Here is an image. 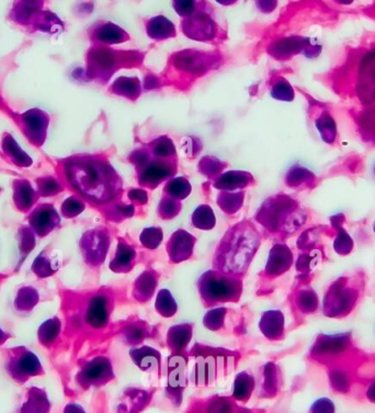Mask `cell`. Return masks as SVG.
Returning <instances> with one entry per match:
<instances>
[{
  "mask_svg": "<svg viewBox=\"0 0 375 413\" xmlns=\"http://www.w3.org/2000/svg\"><path fill=\"white\" fill-rule=\"evenodd\" d=\"M374 174H375V168H374Z\"/></svg>",
  "mask_w": 375,
  "mask_h": 413,
  "instance_id": "obj_50",
  "label": "cell"
},
{
  "mask_svg": "<svg viewBox=\"0 0 375 413\" xmlns=\"http://www.w3.org/2000/svg\"><path fill=\"white\" fill-rule=\"evenodd\" d=\"M99 39L105 44H121V42L128 40V36L120 26L107 24L103 26V29L100 30Z\"/></svg>",
  "mask_w": 375,
  "mask_h": 413,
  "instance_id": "obj_32",
  "label": "cell"
},
{
  "mask_svg": "<svg viewBox=\"0 0 375 413\" xmlns=\"http://www.w3.org/2000/svg\"><path fill=\"white\" fill-rule=\"evenodd\" d=\"M259 330L270 341H280L285 335L284 315L280 310H269L262 315Z\"/></svg>",
  "mask_w": 375,
  "mask_h": 413,
  "instance_id": "obj_14",
  "label": "cell"
},
{
  "mask_svg": "<svg viewBox=\"0 0 375 413\" xmlns=\"http://www.w3.org/2000/svg\"><path fill=\"white\" fill-rule=\"evenodd\" d=\"M192 225L197 229L205 231H209L215 227V215L210 205H201L195 209L192 215Z\"/></svg>",
  "mask_w": 375,
  "mask_h": 413,
  "instance_id": "obj_27",
  "label": "cell"
},
{
  "mask_svg": "<svg viewBox=\"0 0 375 413\" xmlns=\"http://www.w3.org/2000/svg\"><path fill=\"white\" fill-rule=\"evenodd\" d=\"M244 203V193H222L217 198L220 208L228 215L235 213L242 208Z\"/></svg>",
  "mask_w": 375,
  "mask_h": 413,
  "instance_id": "obj_29",
  "label": "cell"
},
{
  "mask_svg": "<svg viewBox=\"0 0 375 413\" xmlns=\"http://www.w3.org/2000/svg\"><path fill=\"white\" fill-rule=\"evenodd\" d=\"M187 359L183 354L170 356L168 359L166 394L176 406H179L183 402V392L187 387Z\"/></svg>",
  "mask_w": 375,
  "mask_h": 413,
  "instance_id": "obj_7",
  "label": "cell"
},
{
  "mask_svg": "<svg viewBox=\"0 0 375 413\" xmlns=\"http://www.w3.org/2000/svg\"><path fill=\"white\" fill-rule=\"evenodd\" d=\"M148 34L152 39L164 40V39L174 36L176 34V30H175L174 24H171L167 18L158 16L148 22Z\"/></svg>",
  "mask_w": 375,
  "mask_h": 413,
  "instance_id": "obj_23",
  "label": "cell"
},
{
  "mask_svg": "<svg viewBox=\"0 0 375 413\" xmlns=\"http://www.w3.org/2000/svg\"><path fill=\"white\" fill-rule=\"evenodd\" d=\"M130 357L143 372L160 374L162 355L157 350L144 345L138 349H132L130 351Z\"/></svg>",
  "mask_w": 375,
  "mask_h": 413,
  "instance_id": "obj_15",
  "label": "cell"
},
{
  "mask_svg": "<svg viewBox=\"0 0 375 413\" xmlns=\"http://www.w3.org/2000/svg\"><path fill=\"white\" fill-rule=\"evenodd\" d=\"M180 210L181 203L169 196H165L158 205V215L164 220L173 219L179 215Z\"/></svg>",
  "mask_w": 375,
  "mask_h": 413,
  "instance_id": "obj_37",
  "label": "cell"
},
{
  "mask_svg": "<svg viewBox=\"0 0 375 413\" xmlns=\"http://www.w3.org/2000/svg\"><path fill=\"white\" fill-rule=\"evenodd\" d=\"M113 91L119 95L130 97V98H136L140 95V83L138 78H128V77H121L117 79L113 84Z\"/></svg>",
  "mask_w": 375,
  "mask_h": 413,
  "instance_id": "obj_31",
  "label": "cell"
},
{
  "mask_svg": "<svg viewBox=\"0 0 375 413\" xmlns=\"http://www.w3.org/2000/svg\"><path fill=\"white\" fill-rule=\"evenodd\" d=\"M312 180H314V175L304 168H292L287 176V184L291 185V187L309 184Z\"/></svg>",
  "mask_w": 375,
  "mask_h": 413,
  "instance_id": "obj_39",
  "label": "cell"
},
{
  "mask_svg": "<svg viewBox=\"0 0 375 413\" xmlns=\"http://www.w3.org/2000/svg\"><path fill=\"white\" fill-rule=\"evenodd\" d=\"M195 238L185 230H177L167 242V253L171 263L178 264L189 260L195 250Z\"/></svg>",
  "mask_w": 375,
  "mask_h": 413,
  "instance_id": "obj_10",
  "label": "cell"
},
{
  "mask_svg": "<svg viewBox=\"0 0 375 413\" xmlns=\"http://www.w3.org/2000/svg\"><path fill=\"white\" fill-rule=\"evenodd\" d=\"M10 354L8 361V372L16 380L26 382L32 376L40 375L43 369L38 357L32 352L19 347Z\"/></svg>",
  "mask_w": 375,
  "mask_h": 413,
  "instance_id": "obj_8",
  "label": "cell"
},
{
  "mask_svg": "<svg viewBox=\"0 0 375 413\" xmlns=\"http://www.w3.org/2000/svg\"><path fill=\"white\" fill-rule=\"evenodd\" d=\"M155 309L164 318H171L176 315L178 305L168 289H162L158 292L155 301Z\"/></svg>",
  "mask_w": 375,
  "mask_h": 413,
  "instance_id": "obj_25",
  "label": "cell"
},
{
  "mask_svg": "<svg viewBox=\"0 0 375 413\" xmlns=\"http://www.w3.org/2000/svg\"><path fill=\"white\" fill-rule=\"evenodd\" d=\"M293 264V254L284 244H276L271 249L267 260L266 272L269 277H278L290 270Z\"/></svg>",
  "mask_w": 375,
  "mask_h": 413,
  "instance_id": "obj_11",
  "label": "cell"
},
{
  "mask_svg": "<svg viewBox=\"0 0 375 413\" xmlns=\"http://www.w3.org/2000/svg\"><path fill=\"white\" fill-rule=\"evenodd\" d=\"M113 378L111 361L105 356H98L85 363L77 375L79 384L85 388L100 387L111 382Z\"/></svg>",
  "mask_w": 375,
  "mask_h": 413,
  "instance_id": "obj_6",
  "label": "cell"
},
{
  "mask_svg": "<svg viewBox=\"0 0 375 413\" xmlns=\"http://www.w3.org/2000/svg\"><path fill=\"white\" fill-rule=\"evenodd\" d=\"M60 331L61 322L58 319L54 318L46 321L44 325H41L40 331H38L41 343L44 344V345H50L58 337Z\"/></svg>",
  "mask_w": 375,
  "mask_h": 413,
  "instance_id": "obj_34",
  "label": "cell"
},
{
  "mask_svg": "<svg viewBox=\"0 0 375 413\" xmlns=\"http://www.w3.org/2000/svg\"><path fill=\"white\" fill-rule=\"evenodd\" d=\"M128 198L133 203H140V205L148 203V195L145 191L140 190V189H133L130 191Z\"/></svg>",
  "mask_w": 375,
  "mask_h": 413,
  "instance_id": "obj_44",
  "label": "cell"
},
{
  "mask_svg": "<svg viewBox=\"0 0 375 413\" xmlns=\"http://www.w3.org/2000/svg\"><path fill=\"white\" fill-rule=\"evenodd\" d=\"M34 270L41 277H46L52 275L56 268L53 267L52 264L46 258H43V260H41V258H38L34 263Z\"/></svg>",
  "mask_w": 375,
  "mask_h": 413,
  "instance_id": "obj_43",
  "label": "cell"
},
{
  "mask_svg": "<svg viewBox=\"0 0 375 413\" xmlns=\"http://www.w3.org/2000/svg\"><path fill=\"white\" fill-rule=\"evenodd\" d=\"M271 93L274 98L280 99V101H292L293 97H294L292 87L285 79L277 81Z\"/></svg>",
  "mask_w": 375,
  "mask_h": 413,
  "instance_id": "obj_40",
  "label": "cell"
},
{
  "mask_svg": "<svg viewBox=\"0 0 375 413\" xmlns=\"http://www.w3.org/2000/svg\"><path fill=\"white\" fill-rule=\"evenodd\" d=\"M183 26L185 34L195 40H211L215 34L213 20L203 12H197L193 17L185 19Z\"/></svg>",
  "mask_w": 375,
  "mask_h": 413,
  "instance_id": "obj_13",
  "label": "cell"
},
{
  "mask_svg": "<svg viewBox=\"0 0 375 413\" xmlns=\"http://www.w3.org/2000/svg\"><path fill=\"white\" fill-rule=\"evenodd\" d=\"M163 238H164V233L160 228H146L140 233V241L146 249L156 250L162 243Z\"/></svg>",
  "mask_w": 375,
  "mask_h": 413,
  "instance_id": "obj_35",
  "label": "cell"
},
{
  "mask_svg": "<svg viewBox=\"0 0 375 413\" xmlns=\"http://www.w3.org/2000/svg\"><path fill=\"white\" fill-rule=\"evenodd\" d=\"M316 127L321 132L323 140L327 143H333L337 136V128H336L335 121L329 113L324 111L323 115L316 121Z\"/></svg>",
  "mask_w": 375,
  "mask_h": 413,
  "instance_id": "obj_30",
  "label": "cell"
},
{
  "mask_svg": "<svg viewBox=\"0 0 375 413\" xmlns=\"http://www.w3.org/2000/svg\"><path fill=\"white\" fill-rule=\"evenodd\" d=\"M366 396H368V399L371 402L375 404V382L369 387L368 392H366Z\"/></svg>",
  "mask_w": 375,
  "mask_h": 413,
  "instance_id": "obj_46",
  "label": "cell"
},
{
  "mask_svg": "<svg viewBox=\"0 0 375 413\" xmlns=\"http://www.w3.org/2000/svg\"><path fill=\"white\" fill-rule=\"evenodd\" d=\"M373 230H374V232H375V223H374V225H373Z\"/></svg>",
  "mask_w": 375,
  "mask_h": 413,
  "instance_id": "obj_49",
  "label": "cell"
},
{
  "mask_svg": "<svg viewBox=\"0 0 375 413\" xmlns=\"http://www.w3.org/2000/svg\"><path fill=\"white\" fill-rule=\"evenodd\" d=\"M226 313H227V308H224V307L223 308L221 307V308L211 309L205 313L203 325L211 331H219L223 327Z\"/></svg>",
  "mask_w": 375,
  "mask_h": 413,
  "instance_id": "obj_36",
  "label": "cell"
},
{
  "mask_svg": "<svg viewBox=\"0 0 375 413\" xmlns=\"http://www.w3.org/2000/svg\"><path fill=\"white\" fill-rule=\"evenodd\" d=\"M233 398L215 396L199 402L187 413H235L236 404Z\"/></svg>",
  "mask_w": 375,
  "mask_h": 413,
  "instance_id": "obj_18",
  "label": "cell"
},
{
  "mask_svg": "<svg viewBox=\"0 0 375 413\" xmlns=\"http://www.w3.org/2000/svg\"><path fill=\"white\" fill-rule=\"evenodd\" d=\"M6 339H7V335H5V333H4L1 330H0V343H3Z\"/></svg>",
  "mask_w": 375,
  "mask_h": 413,
  "instance_id": "obj_48",
  "label": "cell"
},
{
  "mask_svg": "<svg viewBox=\"0 0 375 413\" xmlns=\"http://www.w3.org/2000/svg\"><path fill=\"white\" fill-rule=\"evenodd\" d=\"M38 301V295L36 289L32 287H24L18 292L16 298V307L19 310H31Z\"/></svg>",
  "mask_w": 375,
  "mask_h": 413,
  "instance_id": "obj_33",
  "label": "cell"
},
{
  "mask_svg": "<svg viewBox=\"0 0 375 413\" xmlns=\"http://www.w3.org/2000/svg\"><path fill=\"white\" fill-rule=\"evenodd\" d=\"M160 275L155 270H148L136 278L133 285V297L138 302H148L154 296Z\"/></svg>",
  "mask_w": 375,
  "mask_h": 413,
  "instance_id": "obj_17",
  "label": "cell"
},
{
  "mask_svg": "<svg viewBox=\"0 0 375 413\" xmlns=\"http://www.w3.org/2000/svg\"><path fill=\"white\" fill-rule=\"evenodd\" d=\"M123 337L128 345H138L150 337V327L142 321L132 323L124 329Z\"/></svg>",
  "mask_w": 375,
  "mask_h": 413,
  "instance_id": "obj_26",
  "label": "cell"
},
{
  "mask_svg": "<svg viewBox=\"0 0 375 413\" xmlns=\"http://www.w3.org/2000/svg\"><path fill=\"white\" fill-rule=\"evenodd\" d=\"M262 242L260 234L250 223L230 228L214 254V270L240 278L252 263Z\"/></svg>",
  "mask_w": 375,
  "mask_h": 413,
  "instance_id": "obj_1",
  "label": "cell"
},
{
  "mask_svg": "<svg viewBox=\"0 0 375 413\" xmlns=\"http://www.w3.org/2000/svg\"><path fill=\"white\" fill-rule=\"evenodd\" d=\"M112 311V299L107 292H99L89 300L86 309V323L93 329L107 327Z\"/></svg>",
  "mask_w": 375,
  "mask_h": 413,
  "instance_id": "obj_9",
  "label": "cell"
},
{
  "mask_svg": "<svg viewBox=\"0 0 375 413\" xmlns=\"http://www.w3.org/2000/svg\"><path fill=\"white\" fill-rule=\"evenodd\" d=\"M297 209V203L287 196H277L264 201L259 209L256 219L260 225L271 232L282 230L291 213Z\"/></svg>",
  "mask_w": 375,
  "mask_h": 413,
  "instance_id": "obj_4",
  "label": "cell"
},
{
  "mask_svg": "<svg viewBox=\"0 0 375 413\" xmlns=\"http://www.w3.org/2000/svg\"><path fill=\"white\" fill-rule=\"evenodd\" d=\"M165 193H166L167 196L171 197V198L183 200L190 195L191 186L183 177H177L167 184V186L165 187Z\"/></svg>",
  "mask_w": 375,
  "mask_h": 413,
  "instance_id": "obj_28",
  "label": "cell"
},
{
  "mask_svg": "<svg viewBox=\"0 0 375 413\" xmlns=\"http://www.w3.org/2000/svg\"><path fill=\"white\" fill-rule=\"evenodd\" d=\"M256 382L254 376L248 372H242L238 374L234 382L233 399L235 402L246 404L252 397Z\"/></svg>",
  "mask_w": 375,
  "mask_h": 413,
  "instance_id": "obj_21",
  "label": "cell"
},
{
  "mask_svg": "<svg viewBox=\"0 0 375 413\" xmlns=\"http://www.w3.org/2000/svg\"><path fill=\"white\" fill-rule=\"evenodd\" d=\"M110 235L106 230L96 229L87 232L81 242V253L86 263L91 267L103 265L110 246Z\"/></svg>",
  "mask_w": 375,
  "mask_h": 413,
  "instance_id": "obj_5",
  "label": "cell"
},
{
  "mask_svg": "<svg viewBox=\"0 0 375 413\" xmlns=\"http://www.w3.org/2000/svg\"><path fill=\"white\" fill-rule=\"evenodd\" d=\"M152 396V392L148 390L128 388L120 398L117 413H140L150 404Z\"/></svg>",
  "mask_w": 375,
  "mask_h": 413,
  "instance_id": "obj_12",
  "label": "cell"
},
{
  "mask_svg": "<svg viewBox=\"0 0 375 413\" xmlns=\"http://www.w3.org/2000/svg\"><path fill=\"white\" fill-rule=\"evenodd\" d=\"M191 356L195 361L192 379L197 386H210L235 367V354L226 350L195 345Z\"/></svg>",
  "mask_w": 375,
  "mask_h": 413,
  "instance_id": "obj_2",
  "label": "cell"
},
{
  "mask_svg": "<svg viewBox=\"0 0 375 413\" xmlns=\"http://www.w3.org/2000/svg\"><path fill=\"white\" fill-rule=\"evenodd\" d=\"M64 413H86V412L85 410H83V409L81 408V406H78V404H68V406H67L66 408H65Z\"/></svg>",
  "mask_w": 375,
  "mask_h": 413,
  "instance_id": "obj_45",
  "label": "cell"
},
{
  "mask_svg": "<svg viewBox=\"0 0 375 413\" xmlns=\"http://www.w3.org/2000/svg\"><path fill=\"white\" fill-rule=\"evenodd\" d=\"M197 290L205 306L237 302L242 294L240 278L211 270L203 272L197 282Z\"/></svg>",
  "mask_w": 375,
  "mask_h": 413,
  "instance_id": "obj_3",
  "label": "cell"
},
{
  "mask_svg": "<svg viewBox=\"0 0 375 413\" xmlns=\"http://www.w3.org/2000/svg\"><path fill=\"white\" fill-rule=\"evenodd\" d=\"M352 248H354V242H352L349 234L344 230H340L339 234L335 240L336 252L340 255H347L351 252Z\"/></svg>",
  "mask_w": 375,
  "mask_h": 413,
  "instance_id": "obj_41",
  "label": "cell"
},
{
  "mask_svg": "<svg viewBox=\"0 0 375 413\" xmlns=\"http://www.w3.org/2000/svg\"><path fill=\"white\" fill-rule=\"evenodd\" d=\"M50 402L44 392L38 388L29 390L28 399L24 402L21 413H48Z\"/></svg>",
  "mask_w": 375,
  "mask_h": 413,
  "instance_id": "obj_22",
  "label": "cell"
},
{
  "mask_svg": "<svg viewBox=\"0 0 375 413\" xmlns=\"http://www.w3.org/2000/svg\"><path fill=\"white\" fill-rule=\"evenodd\" d=\"M336 408L330 399L321 398L317 402H314L313 406L309 409V413H335Z\"/></svg>",
  "mask_w": 375,
  "mask_h": 413,
  "instance_id": "obj_42",
  "label": "cell"
},
{
  "mask_svg": "<svg viewBox=\"0 0 375 413\" xmlns=\"http://www.w3.org/2000/svg\"><path fill=\"white\" fill-rule=\"evenodd\" d=\"M193 327L190 323L174 325L167 333V344L173 355H180L192 339Z\"/></svg>",
  "mask_w": 375,
  "mask_h": 413,
  "instance_id": "obj_16",
  "label": "cell"
},
{
  "mask_svg": "<svg viewBox=\"0 0 375 413\" xmlns=\"http://www.w3.org/2000/svg\"><path fill=\"white\" fill-rule=\"evenodd\" d=\"M135 260V249L128 242L121 240L118 244L115 255L110 263V270L114 272H128L134 267Z\"/></svg>",
  "mask_w": 375,
  "mask_h": 413,
  "instance_id": "obj_19",
  "label": "cell"
},
{
  "mask_svg": "<svg viewBox=\"0 0 375 413\" xmlns=\"http://www.w3.org/2000/svg\"><path fill=\"white\" fill-rule=\"evenodd\" d=\"M252 176L247 173L228 172L223 176L219 177L215 182L216 188L234 190L240 187H246L250 184Z\"/></svg>",
  "mask_w": 375,
  "mask_h": 413,
  "instance_id": "obj_24",
  "label": "cell"
},
{
  "mask_svg": "<svg viewBox=\"0 0 375 413\" xmlns=\"http://www.w3.org/2000/svg\"><path fill=\"white\" fill-rule=\"evenodd\" d=\"M281 384V373L278 366L267 363L262 367V396L271 398L278 394Z\"/></svg>",
  "mask_w": 375,
  "mask_h": 413,
  "instance_id": "obj_20",
  "label": "cell"
},
{
  "mask_svg": "<svg viewBox=\"0 0 375 413\" xmlns=\"http://www.w3.org/2000/svg\"><path fill=\"white\" fill-rule=\"evenodd\" d=\"M297 305L303 312H313L317 309V296L313 290H302L297 297Z\"/></svg>",
  "mask_w": 375,
  "mask_h": 413,
  "instance_id": "obj_38",
  "label": "cell"
},
{
  "mask_svg": "<svg viewBox=\"0 0 375 413\" xmlns=\"http://www.w3.org/2000/svg\"><path fill=\"white\" fill-rule=\"evenodd\" d=\"M236 413H260L259 411L248 410V409H242V410L238 411Z\"/></svg>",
  "mask_w": 375,
  "mask_h": 413,
  "instance_id": "obj_47",
  "label": "cell"
}]
</instances>
